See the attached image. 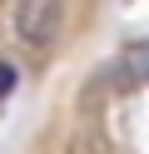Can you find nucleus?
I'll return each mask as SVG.
<instances>
[{
    "label": "nucleus",
    "mask_w": 149,
    "mask_h": 154,
    "mask_svg": "<svg viewBox=\"0 0 149 154\" xmlns=\"http://www.w3.org/2000/svg\"><path fill=\"white\" fill-rule=\"evenodd\" d=\"M10 90H15V65H10V60H0V100H5Z\"/></svg>",
    "instance_id": "3"
},
{
    "label": "nucleus",
    "mask_w": 149,
    "mask_h": 154,
    "mask_svg": "<svg viewBox=\"0 0 149 154\" xmlns=\"http://www.w3.org/2000/svg\"><path fill=\"white\" fill-rule=\"evenodd\" d=\"M124 80L129 85H144L149 80V45H129L124 50Z\"/></svg>",
    "instance_id": "2"
},
{
    "label": "nucleus",
    "mask_w": 149,
    "mask_h": 154,
    "mask_svg": "<svg viewBox=\"0 0 149 154\" xmlns=\"http://www.w3.org/2000/svg\"><path fill=\"white\" fill-rule=\"evenodd\" d=\"M65 20H70V5H65V0H20V10H15V35H20L25 50L45 55V50L60 45Z\"/></svg>",
    "instance_id": "1"
}]
</instances>
